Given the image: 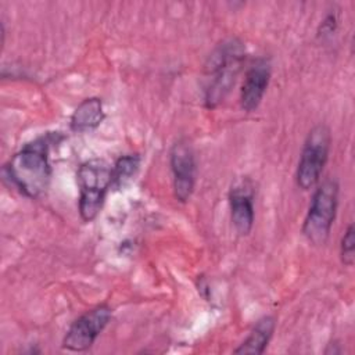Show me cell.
Returning a JSON list of instances; mask_svg holds the SVG:
<instances>
[{
  "mask_svg": "<svg viewBox=\"0 0 355 355\" xmlns=\"http://www.w3.org/2000/svg\"><path fill=\"white\" fill-rule=\"evenodd\" d=\"M49 139L39 137L25 144L6 165L10 182L28 198H37L49 189L51 168Z\"/></svg>",
  "mask_w": 355,
  "mask_h": 355,
  "instance_id": "1",
  "label": "cell"
},
{
  "mask_svg": "<svg viewBox=\"0 0 355 355\" xmlns=\"http://www.w3.org/2000/svg\"><path fill=\"white\" fill-rule=\"evenodd\" d=\"M245 58V47L239 39H227L215 47L204 69V103L215 108L230 92Z\"/></svg>",
  "mask_w": 355,
  "mask_h": 355,
  "instance_id": "2",
  "label": "cell"
},
{
  "mask_svg": "<svg viewBox=\"0 0 355 355\" xmlns=\"http://www.w3.org/2000/svg\"><path fill=\"white\" fill-rule=\"evenodd\" d=\"M79 187V214L83 222L96 219L105 194L112 186V166L101 158L83 162L76 173Z\"/></svg>",
  "mask_w": 355,
  "mask_h": 355,
  "instance_id": "3",
  "label": "cell"
},
{
  "mask_svg": "<svg viewBox=\"0 0 355 355\" xmlns=\"http://www.w3.org/2000/svg\"><path fill=\"white\" fill-rule=\"evenodd\" d=\"M338 205V183L326 179L315 190L309 209L304 219L302 233L315 245L324 244L329 239Z\"/></svg>",
  "mask_w": 355,
  "mask_h": 355,
  "instance_id": "4",
  "label": "cell"
},
{
  "mask_svg": "<svg viewBox=\"0 0 355 355\" xmlns=\"http://www.w3.org/2000/svg\"><path fill=\"white\" fill-rule=\"evenodd\" d=\"M330 141V130L323 123L316 125L308 133L295 173L297 184L302 190H309L318 184L329 157Z\"/></svg>",
  "mask_w": 355,
  "mask_h": 355,
  "instance_id": "5",
  "label": "cell"
},
{
  "mask_svg": "<svg viewBox=\"0 0 355 355\" xmlns=\"http://www.w3.org/2000/svg\"><path fill=\"white\" fill-rule=\"evenodd\" d=\"M111 316L112 309L107 304L97 305L85 312L69 326L62 340V348L73 352L89 349L108 324Z\"/></svg>",
  "mask_w": 355,
  "mask_h": 355,
  "instance_id": "6",
  "label": "cell"
},
{
  "mask_svg": "<svg viewBox=\"0 0 355 355\" xmlns=\"http://www.w3.org/2000/svg\"><path fill=\"white\" fill-rule=\"evenodd\" d=\"M171 169L173 175V193L178 201L186 202L194 190L196 157L191 144L182 139L171 148Z\"/></svg>",
  "mask_w": 355,
  "mask_h": 355,
  "instance_id": "7",
  "label": "cell"
},
{
  "mask_svg": "<svg viewBox=\"0 0 355 355\" xmlns=\"http://www.w3.org/2000/svg\"><path fill=\"white\" fill-rule=\"evenodd\" d=\"M272 73L270 61L265 57L257 58L247 69L240 90V105L245 112H252L261 104Z\"/></svg>",
  "mask_w": 355,
  "mask_h": 355,
  "instance_id": "8",
  "label": "cell"
},
{
  "mask_svg": "<svg viewBox=\"0 0 355 355\" xmlns=\"http://www.w3.org/2000/svg\"><path fill=\"white\" fill-rule=\"evenodd\" d=\"M252 189L248 180H241L232 186L229 193L230 216L236 232L247 236L254 225V201Z\"/></svg>",
  "mask_w": 355,
  "mask_h": 355,
  "instance_id": "9",
  "label": "cell"
},
{
  "mask_svg": "<svg viewBox=\"0 0 355 355\" xmlns=\"http://www.w3.org/2000/svg\"><path fill=\"white\" fill-rule=\"evenodd\" d=\"M275 327H276V320L273 316L261 318L251 329L248 337L240 344L239 348L234 349V354H239V355L263 354L265 348L268 347V344L273 336Z\"/></svg>",
  "mask_w": 355,
  "mask_h": 355,
  "instance_id": "10",
  "label": "cell"
},
{
  "mask_svg": "<svg viewBox=\"0 0 355 355\" xmlns=\"http://www.w3.org/2000/svg\"><path fill=\"white\" fill-rule=\"evenodd\" d=\"M104 119L103 103L97 97L85 98L71 116V129L73 132H89L96 129Z\"/></svg>",
  "mask_w": 355,
  "mask_h": 355,
  "instance_id": "11",
  "label": "cell"
},
{
  "mask_svg": "<svg viewBox=\"0 0 355 355\" xmlns=\"http://www.w3.org/2000/svg\"><path fill=\"white\" fill-rule=\"evenodd\" d=\"M140 165V157L137 154H128L115 162L112 166V184L116 187L125 186L137 172Z\"/></svg>",
  "mask_w": 355,
  "mask_h": 355,
  "instance_id": "12",
  "label": "cell"
},
{
  "mask_svg": "<svg viewBox=\"0 0 355 355\" xmlns=\"http://www.w3.org/2000/svg\"><path fill=\"white\" fill-rule=\"evenodd\" d=\"M354 234H355L354 226L349 225L341 239L340 257H341V262L345 266L354 265V259H355V237H354Z\"/></svg>",
  "mask_w": 355,
  "mask_h": 355,
  "instance_id": "13",
  "label": "cell"
}]
</instances>
